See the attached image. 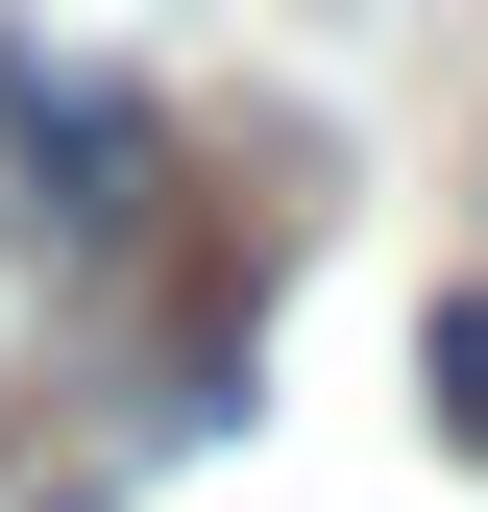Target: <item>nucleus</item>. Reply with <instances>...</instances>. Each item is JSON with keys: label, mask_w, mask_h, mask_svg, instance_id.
Returning <instances> with one entry per match:
<instances>
[{"label": "nucleus", "mask_w": 488, "mask_h": 512, "mask_svg": "<svg viewBox=\"0 0 488 512\" xmlns=\"http://www.w3.org/2000/svg\"><path fill=\"white\" fill-rule=\"evenodd\" d=\"M49 512H98V488H49Z\"/></svg>", "instance_id": "obj_3"}, {"label": "nucleus", "mask_w": 488, "mask_h": 512, "mask_svg": "<svg viewBox=\"0 0 488 512\" xmlns=\"http://www.w3.org/2000/svg\"><path fill=\"white\" fill-rule=\"evenodd\" d=\"M0 171H25V244H74V269H122L171 220V122L122 74H49V49H0Z\"/></svg>", "instance_id": "obj_1"}, {"label": "nucleus", "mask_w": 488, "mask_h": 512, "mask_svg": "<svg viewBox=\"0 0 488 512\" xmlns=\"http://www.w3.org/2000/svg\"><path fill=\"white\" fill-rule=\"evenodd\" d=\"M415 415L488 464V293H440V317H415Z\"/></svg>", "instance_id": "obj_2"}]
</instances>
